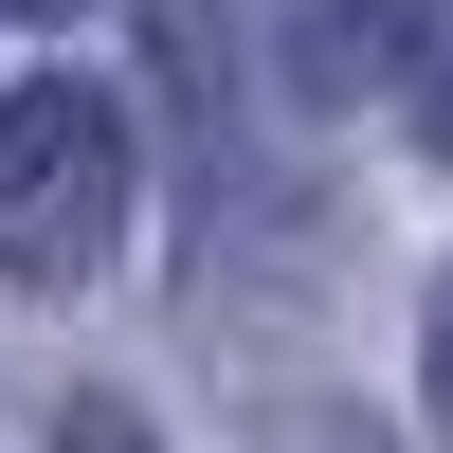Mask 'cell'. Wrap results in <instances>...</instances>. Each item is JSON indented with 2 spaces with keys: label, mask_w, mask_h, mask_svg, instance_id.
Instances as JSON below:
<instances>
[{
  "label": "cell",
  "mask_w": 453,
  "mask_h": 453,
  "mask_svg": "<svg viewBox=\"0 0 453 453\" xmlns=\"http://www.w3.org/2000/svg\"><path fill=\"white\" fill-rule=\"evenodd\" d=\"M127 236V109L109 91H19L0 109V273L73 290Z\"/></svg>",
  "instance_id": "6da1fadb"
},
{
  "label": "cell",
  "mask_w": 453,
  "mask_h": 453,
  "mask_svg": "<svg viewBox=\"0 0 453 453\" xmlns=\"http://www.w3.org/2000/svg\"><path fill=\"white\" fill-rule=\"evenodd\" d=\"M254 19H273V55L309 73V91H363V73L418 36V0H254Z\"/></svg>",
  "instance_id": "7a4b0ae2"
},
{
  "label": "cell",
  "mask_w": 453,
  "mask_h": 453,
  "mask_svg": "<svg viewBox=\"0 0 453 453\" xmlns=\"http://www.w3.org/2000/svg\"><path fill=\"white\" fill-rule=\"evenodd\" d=\"M399 55H418V145L453 164V0H418V36H399Z\"/></svg>",
  "instance_id": "3957f363"
},
{
  "label": "cell",
  "mask_w": 453,
  "mask_h": 453,
  "mask_svg": "<svg viewBox=\"0 0 453 453\" xmlns=\"http://www.w3.org/2000/svg\"><path fill=\"white\" fill-rule=\"evenodd\" d=\"M55 453H145V418H127V399H73V418H55Z\"/></svg>",
  "instance_id": "277c9868"
},
{
  "label": "cell",
  "mask_w": 453,
  "mask_h": 453,
  "mask_svg": "<svg viewBox=\"0 0 453 453\" xmlns=\"http://www.w3.org/2000/svg\"><path fill=\"white\" fill-rule=\"evenodd\" d=\"M435 418H453V273H435Z\"/></svg>",
  "instance_id": "5b68a950"
},
{
  "label": "cell",
  "mask_w": 453,
  "mask_h": 453,
  "mask_svg": "<svg viewBox=\"0 0 453 453\" xmlns=\"http://www.w3.org/2000/svg\"><path fill=\"white\" fill-rule=\"evenodd\" d=\"M0 19H73V0H0Z\"/></svg>",
  "instance_id": "8992f818"
},
{
  "label": "cell",
  "mask_w": 453,
  "mask_h": 453,
  "mask_svg": "<svg viewBox=\"0 0 453 453\" xmlns=\"http://www.w3.org/2000/svg\"><path fill=\"white\" fill-rule=\"evenodd\" d=\"M309 453H381V435H309Z\"/></svg>",
  "instance_id": "52a82bcc"
}]
</instances>
